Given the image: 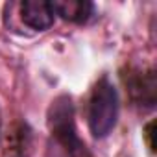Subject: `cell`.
Instances as JSON below:
<instances>
[{"mask_svg": "<svg viewBox=\"0 0 157 157\" xmlns=\"http://www.w3.org/2000/svg\"><path fill=\"white\" fill-rule=\"evenodd\" d=\"M89 129L94 139H105L117 126L118 120V93L107 76L96 82L87 111Z\"/></svg>", "mask_w": 157, "mask_h": 157, "instance_id": "1", "label": "cell"}, {"mask_svg": "<svg viewBox=\"0 0 157 157\" xmlns=\"http://www.w3.org/2000/svg\"><path fill=\"white\" fill-rule=\"evenodd\" d=\"M48 128L57 144L65 150L68 157H87L85 142L78 137L74 126V105L72 98L67 94L57 96L48 111Z\"/></svg>", "mask_w": 157, "mask_h": 157, "instance_id": "2", "label": "cell"}, {"mask_svg": "<svg viewBox=\"0 0 157 157\" xmlns=\"http://www.w3.org/2000/svg\"><path fill=\"white\" fill-rule=\"evenodd\" d=\"M21 19L32 30L44 32L54 24L56 11L52 8V2L46 0H26L21 4Z\"/></svg>", "mask_w": 157, "mask_h": 157, "instance_id": "3", "label": "cell"}, {"mask_svg": "<svg viewBox=\"0 0 157 157\" xmlns=\"http://www.w3.org/2000/svg\"><path fill=\"white\" fill-rule=\"evenodd\" d=\"M52 8L56 15L74 24H85L94 15V4L89 0H54Z\"/></svg>", "mask_w": 157, "mask_h": 157, "instance_id": "4", "label": "cell"}, {"mask_svg": "<svg viewBox=\"0 0 157 157\" xmlns=\"http://www.w3.org/2000/svg\"><path fill=\"white\" fill-rule=\"evenodd\" d=\"M153 128H155V122L151 120L148 126H146V129H144V137H146V142H148V148L153 151L155 150V144H153Z\"/></svg>", "mask_w": 157, "mask_h": 157, "instance_id": "5", "label": "cell"}, {"mask_svg": "<svg viewBox=\"0 0 157 157\" xmlns=\"http://www.w3.org/2000/svg\"><path fill=\"white\" fill-rule=\"evenodd\" d=\"M0 129H2V120H0Z\"/></svg>", "mask_w": 157, "mask_h": 157, "instance_id": "6", "label": "cell"}]
</instances>
